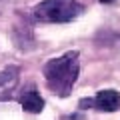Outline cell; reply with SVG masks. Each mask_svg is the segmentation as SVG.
Returning <instances> with one entry per match:
<instances>
[{
	"mask_svg": "<svg viewBox=\"0 0 120 120\" xmlns=\"http://www.w3.org/2000/svg\"><path fill=\"white\" fill-rule=\"evenodd\" d=\"M78 58H80V54L76 50H70L58 58H50L44 64L42 74L46 80V86L56 96L66 98L72 92L74 84L78 80V72H80V60Z\"/></svg>",
	"mask_w": 120,
	"mask_h": 120,
	"instance_id": "1",
	"label": "cell"
},
{
	"mask_svg": "<svg viewBox=\"0 0 120 120\" xmlns=\"http://www.w3.org/2000/svg\"><path fill=\"white\" fill-rule=\"evenodd\" d=\"M84 12V6L76 0H42L34 6L32 14L40 22H52V24H62L78 18Z\"/></svg>",
	"mask_w": 120,
	"mask_h": 120,
	"instance_id": "2",
	"label": "cell"
},
{
	"mask_svg": "<svg viewBox=\"0 0 120 120\" xmlns=\"http://www.w3.org/2000/svg\"><path fill=\"white\" fill-rule=\"evenodd\" d=\"M84 106H92L102 112H116V110H120V92L112 90V88L100 90L94 98L80 100V108H84Z\"/></svg>",
	"mask_w": 120,
	"mask_h": 120,
	"instance_id": "3",
	"label": "cell"
},
{
	"mask_svg": "<svg viewBox=\"0 0 120 120\" xmlns=\"http://www.w3.org/2000/svg\"><path fill=\"white\" fill-rule=\"evenodd\" d=\"M18 80H20V70L16 66H8L0 70V100L10 98V94L18 86Z\"/></svg>",
	"mask_w": 120,
	"mask_h": 120,
	"instance_id": "4",
	"label": "cell"
},
{
	"mask_svg": "<svg viewBox=\"0 0 120 120\" xmlns=\"http://www.w3.org/2000/svg\"><path fill=\"white\" fill-rule=\"evenodd\" d=\"M20 104L26 112L30 114H40L44 110V98L40 96V92L36 90V86H26L20 94Z\"/></svg>",
	"mask_w": 120,
	"mask_h": 120,
	"instance_id": "5",
	"label": "cell"
},
{
	"mask_svg": "<svg viewBox=\"0 0 120 120\" xmlns=\"http://www.w3.org/2000/svg\"><path fill=\"white\" fill-rule=\"evenodd\" d=\"M100 2H114V0H100Z\"/></svg>",
	"mask_w": 120,
	"mask_h": 120,
	"instance_id": "6",
	"label": "cell"
},
{
	"mask_svg": "<svg viewBox=\"0 0 120 120\" xmlns=\"http://www.w3.org/2000/svg\"><path fill=\"white\" fill-rule=\"evenodd\" d=\"M70 120H72V118H70Z\"/></svg>",
	"mask_w": 120,
	"mask_h": 120,
	"instance_id": "7",
	"label": "cell"
}]
</instances>
